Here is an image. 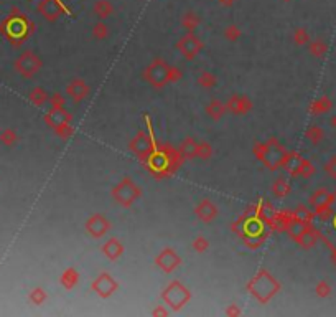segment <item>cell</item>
<instances>
[{
  "instance_id": "cell-1",
  "label": "cell",
  "mask_w": 336,
  "mask_h": 317,
  "mask_svg": "<svg viewBox=\"0 0 336 317\" xmlns=\"http://www.w3.org/2000/svg\"><path fill=\"white\" fill-rule=\"evenodd\" d=\"M245 289H248L252 294V298L259 301L260 304H267V302L280 291V283L277 281V278L271 274L265 268H260L256 274L251 278V281L245 284Z\"/></svg>"
},
{
  "instance_id": "cell-2",
  "label": "cell",
  "mask_w": 336,
  "mask_h": 317,
  "mask_svg": "<svg viewBox=\"0 0 336 317\" xmlns=\"http://www.w3.org/2000/svg\"><path fill=\"white\" fill-rule=\"evenodd\" d=\"M256 157L271 171H279L283 167V162L287 157V151L277 139H268L267 142L254 147Z\"/></svg>"
},
{
  "instance_id": "cell-3",
  "label": "cell",
  "mask_w": 336,
  "mask_h": 317,
  "mask_svg": "<svg viewBox=\"0 0 336 317\" xmlns=\"http://www.w3.org/2000/svg\"><path fill=\"white\" fill-rule=\"evenodd\" d=\"M112 200L119 203L124 208H129L142 197V188L133 182L130 177H124V179L117 183L110 192Z\"/></svg>"
},
{
  "instance_id": "cell-4",
  "label": "cell",
  "mask_w": 336,
  "mask_h": 317,
  "mask_svg": "<svg viewBox=\"0 0 336 317\" xmlns=\"http://www.w3.org/2000/svg\"><path fill=\"white\" fill-rule=\"evenodd\" d=\"M162 299L170 309L180 311V309H183L186 304H188V301L191 299V292L185 284H182L180 281H176L175 279V281H171L165 289H163Z\"/></svg>"
},
{
  "instance_id": "cell-5",
  "label": "cell",
  "mask_w": 336,
  "mask_h": 317,
  "mask_svg": "<svg viewBox=\"0 0 336 317\" xmlns=\"http://www.w3.org/2000/svg\"><path fill=\"white\" fill-rule=\"evenodd\" d=\"M44 122L63 139H68L73 134L71 128V114L64 108H51L50 113L44 116Z\"/></svg>"
},
{
  "instance_id": "cell-6",
  "label": "cell",
  "mask_w": 336,
  "mask_h": 317,
  "mask_svg": "<svg viewBox=\"0 0 336 317\" xmlns=\"http://www.w3.org/2000/svg\"><path fill=\"white\" fill-rule=\"evenodd\" d=\"M168 70L170 65H167L162 58H155L144 70V78L155 90H162L163 86L168 84Z\"/></svg>"
},
{
  "instance_id": "cell-7",
  "label": "cell",
  "mask_w": 336,
  "mask_h": 317,
  "mask_svg": "<svg viewBox=\"0 0 336 317\" xmlns=\"http://www.w3.org/2000/svg\"><path fill=\"white\" fill-rule=\"evenodd\" d=\"M32 30H33V24L28 22L25 15H21V13L9 17L5 24L2 25V32L9 35V38L12 36V38H17V40H21V38L25 40Z\"/></svg>"
},
{
  "instance_id": "cell-8",
  "label": "cell",
  "mask_w": 336,
  "mask_h": 317,
  "mask_svg": "<svg viewBox=\"0 0 336 317\" xmlns=\"http://www.w3.org/2000/svg\"><path fill=\"white\" fill-rule=\"evenodd\" d=\"M41 66L43 63L40 60V56L35 55L33 51H30V50L24 51V53L17 58V61H15V68H17V71L25 78H33L36 73L41 70Z\"/></svg>"
},
{
  "instance_id": "cell-9",
  "label": "cell",
  "mask_w": 336,
  "mask_h": 317,
  "mask_svg": "<svg viewBox=\"0 0 336 317\" xmlns=\"http://www.w3.org/2000/svg\"><path fill=\"white\" fill-rule=\"evenodd\" d=\"M176 48L185 56V60L190 61L199 53L201 50H203V41H201L193 32H188L185 36H182V38L178 40Z\"/></svg>"
},
{
  "instance_id": "cell-10",
  "label": "cell",
  "mask_w": 336,
  "mask_h": 317,
  "mask_svg": "<svg viewBox=\"0 0 336 317\" xmlns=\"http://www.w3.org/2000/svg\"><path fill=\"white\" fill-rule=\"evenodd\" d=\"M155 264L159 266L163 272H173L182 266V258L178 256V253L173 248H163L162 251L155 256Z\"/></svg>"
},
{
  "instance_id": "cell-11",
  "label": "cell",
  "mask_w": 336,
  "mask_h": 317,
  "mask_svg": "<svg viewBox=\"0 0 336 317\" xmlns=\"http://www.w3.org/2000/svg\"><path fill=\"white\" fill-rule=\"evenodd\" d=\"M38 12L43 15V18L47 22H56L59 17L66 13V15H71V12L66 9L63 2L59 0H40L38 2Z\"/></svg>"
},
{
  "instance_id": "cell-12",
  "label": "cell",
  "mask_w": 336,
  "mask_h": 317,
  "mask_svg": "<svg viewBox=\"0 0 336 317\" xmlns=\"http://www.w3.org/2000/svg\"><path fill=\"white\" fill-rule=\"evenodd\" d=\"M91 289L98 294L99 298L107 299L119 289V284H117L116 279L109 274V272H101V274L93 281Z\"/></svg>"
},
{
  "instance_id": "cell-13",
  "label": "cell",
  "mask_w": 336,
  "mask_h": 317,
  "mask_svg": "<svg viewBox=\"0 0 336 317\" xmlns=\"http://www.w3.org/2000/svg\"><path fill=\"white\" fill-rule=\"evenodd\" d=\"M109 230H110V222L102 215V213H93V215L86 220V231L91 235L94 240H101Z\"/></svg>"
},
{
  "instance_id": "cell-14",
  "label": "cell",
  "mask_w": 336,
  "mask_h": 317,
  "mask_svg": "<svg viewBox=\"0 0 336 317\" xmlns=\"http://www.w3.org/2000/svg\"><path fill=\"white\" fill-rule=\"evenodd\" d=\"M129 149H130L132 154H136V156L140 159V162H144V160H145V159L153 152V145H152V139H150V136L140 131L139 134L130 141Z\"/></svg>"
},
{
  "instance_id": "cell-15",
  "label": "cell",
  "mask_w": 336,
  "mask_h": 317,
  "mask_svg": "<svg viewBox=\"0 0 336 317\" xmlns=\"http://www.w3.org/2000/svg\"><path fill=\"white\" fill-rule=\"evenodd\" d=\"M228 111L233 113L236 116H242L245 113H249L252 109V101L244 94H233L226 102Z\"/></svg>"
},
{
  "instance_id": "cell-16",
  "label": "cell",
  "mask_w": 336,
  "mask_h": 317,
  "mask_svg": "<svg viewBox=\"0 0 336 317\" xmlns=\"http://www.w3.org/2000/svg\"><path fill=\"white\" fill-rule=\"evenodd\" d=\"M89 91H91V88H89L86 84V81L81 78L73 79L68 84V88H66V94L73 99V102H81L89 94Z\"/></svg>"
},
{
  "instance_id": "cell-17",
  "label": "cell",
  "mask_w": 336,
  "mask_h": 317,
  "mask_svg": "<svg viewBox=\"0 0 336 317\" xmlns=\"http://www.w3.org/2000/svg\"><path fill=\"white\" fill-rule=\"evenodd\" d=\"M195 213H196V217L201 220V222L210 223L216 217H218V206H216L210 198H203V200H201L195 208Z\"/></svg>"
},
{
  "instance_id": "cell-18",
  "label": "cell",
  "mask_w": 336,
  "mask_h": 317,
  "mask_svg": "<svg viewBox=\"0 0 336 317\" xmlns=\"http://www.w3.org/2000/svg\"><path fill=\"white\" fill-rule=\"evenodd\" d=\"M101 251H102V255L106 256L109 261H117L119 258L124 255V245L121 243V240L109 238V240L101 246Z\"/></svg>"
},
{
  "instance_id": "cell-19",
  "label": "cell",
  "mask_w": 336,
  "mask_h": 317,
  "mask_svg": "<svg viewBox=\"0 0 336 317\" xmlns=\"http://www.w3.org/2000/svg\"><path fill=\"white\" fill-rule=\"evenodd\" d=\"M334 194L328 192L326 188H318L315 194L310 197V205L313 208H320V206H326V205H331L334 202Z\"/></svg>"
},
{
  "instance_id": "cell-20",
  "label": "cell",
  "mask_w": 336,
  "mask_h": 317,
  "mask_svg": "<svg viewBox=\"0 0 336 317\" xmlns=\"http://www.w3.org/2000/svg\"><path fill=\"white\" fill-rule=\"evenodd\" d=\"M178 152H180V156L183 157V160L195 159L196 157V152H198V142L193 137H186L185 141L182 142Z\"/></svg>"
},
{
  "instance_id": "cell-21",
  "label": "cell",
  "mask_w": 336,
  "mask_h": 317,
  "mask_svg": "<svg viewBox=\"0 0 336 317\" xmlns=\"http://www.w3.org/2000/svg\"><path fill=\"white\" fill-rule=\"evenodd\" d=\"M228 113V106L226 102H222L219 99H213L206 108V114L211 117L213 121H219L221 117Z\"/></svg>"
},
{
  "instance_id": "cell-22",
  "label": "cell",
  "mask_w": 336,
  "mask_h": 317,
  "mask_svg": "<svg viewBox=\"0 0 336 317\" xmlns=\"http://www.w3.org/2000/svg\"><path fill=\"white\" fill-rule=\"evenodd\" d=\"M302 160H303V157H300V154L287 152V157H285V162H283L282 168H285L287 174H290V175H298V168H300Z\"/></svg>"
},
{
  "instance_id": "cell-23",
  "label": "cell",
  "mask_w": 336,
  "mask_h": 317,
  "mask_svg": "<svg viewBox=\"0 0 336 317\" xmlns=\"http://www.w3.org/2000/svg\"><path fill=\"white\" fill-rule=\"evenodd\" d=\"M318 238H320L318 231L310 225L307 230H305V233L302 235V237L297 240V243H298V245H300L303 249H310V248H313V246L317 245V240H318Z\"/></svg>"
},
{
  "instance_id": "cell-24",
  "label": "cell",
  "mask_w": 336,
  "mask_h": 317,
  "mask_svg": "<svg viewBox=\"0 0 336 317\" xmlns=\"http://www.w3.org/2000/svg\"><path fill=\"white\" fill-rule=\"evenodd\" d=\"M93 12L98 18L106 20L112 15V12H114V5H112L109 0H96L94 7H93Z\"/></svg>"
},
{
  "instance_id": "cell-25",
  "label": "cell",
  "mask_w": 336,
  "mask_h": 317,
  "mask_svg": "<svg viewBox=\"0 0 336 317\" xmlns=\"http://www.w3.org/2000/svg\"><path fill=\"white\" fill-rule=\"evenodd\" d=\"M331 108H333L331 99L328 98V96H322V98H318V99H315V101L311 102V106H310V113H311V114H315V116H320V114L328 113Z\"/></svg>"
},
{
  "instance_id": "cell-26",
  "label": "cell",
  "mask_w": 336,
  "mask_h": 317,
  "mask_svg": "<svg viewBox=\"0 0 336 317\" xmlns=\"http://www.w3.org/2000/svg\"><path fill=\"white\" fill-rule=\"evenodd\" d=\"M59 281H61V286L66 287V289H73L79 281V272L74 268H68L61 274V279H59Z\"/></svg>"
},
{
  "instance_id": "cell-27",
  "label": "cell",
  "mask_w": 336,
  "mask_h": 317,
  "mask_svg": "<svg viewBox=\"0 0 336 317\" xmlns=\"http://www.w3.org/2000/svg\"><path fill=\"white\" fill-rule=\"evenodd\" d=\"M272 194L277 195V197H287L290 194V183L287 182V179L283 177H279L277 180L272 183Z\"/></svg>"
},
{
  "instance_id": "cell-28",
  "label": "cell",
  "mask_w": 336,
  "mask_h": 317,
  "mask_svg": "<svg viewBox=\"0 0 336 317\" xmlns=\"http://www.w3.org/2000/svg\"><path fill=\"white\" fill-rule=\"evenodd\" d=\"M199 24H201L199 15H196V13H193V12H186L185 15L182 17V25H183L188 32H193L195 28H198Z\"/></svg>"
},
{
  "instance_id": "cell-29",
  "label": "cell",
  "mask_w": 336,
  "mask_h": 317,
  "mask_svg": "<svg viewBox=\"0 0 336 317\" xmlns=\"http://www.w3.org/2000/svg\"><path fill=\"white\" fill-rule=\"evenodd\" d=\"M308 51L313 55V56H317V58H322L323 55H326V51H328V45H326V41H323V40H313V41H310L308 43Z\"/></svg>"
},
{
  "instance_id": "cell-30",
  "label": "cell",
  "mask_w": 336,
  "mask_h": 317,
  "mask_svg": "<svg viewBox=\"0 0 336 317\" xmlns=\"http://www.w3.org/2000/svg\"><path fill=\"white\" fill-rule=\"evenodd\" d=\"M196 81H198V84L201 88H206V90H210V88L216 86V83H218V78H216L213 73H210V71H201Z\"/></svg>"
},
{
  "instance_id": "cell-31",
  "label": "cell",
  "mask_w": 336,
  "mask_h": 317,
  "mask_svg": "<svg viewBox=\"0 0 336 317\" xmlns=\"http://www.w3.org/2000/svg\"><path fill=\"white\" fill-rule=\"evenodd\" d=\"M50 96L48 93L43 90V88H35V90L32 91V94H30V101L33 102V104L36 106H43L44 102H48Z\"/></svg>"
},
{
  "instance_id": "cell-32",
  "label": "cell",
  "mask_w": 336,
  "mask_h": 317,
  "mask_svg": "<svg viewBox=\"0 0 336 317\" xmlns=\"http://www.w3.org/2000/svg\"><path fill=\"white\" fill-rule=\"evenodd\" d=\"M323 137H325V131L320 126H310L307 129V139L311 144H315V145L320 144L323 141Z\"/></svg>"
},
{
  "instance_id": "cell-33",
  "label": "cell",
  "mask_w": 336,
  "mask_h": 317,
  "mask_svg": "<svg viewBox=\"0 0 336 317\" xmlns=\"http://www.w3.org/2000/svg\"><path fill=\"white\" fill-rule=\"evenodd\" d=\"M294 217H295V220H300V222H303V223H311V220H313V217H315V213H313L311 210H308L307 206H298V208L294 212Z\"/></svg>"
},
{
  "instance_id": "cell-34",
  "label": "cell",
  "mask_w": 336,
  "mask_h": 317,
  "mask_svg": "<svg viewBox=\"0 0 336 317\" xmlns=\"http://www.w3.org/2000/svg\"><path fill=\"white\" fill-rule=\"evenodd\" d=\"M47 298H48V294L44 292L43 287H35V289L30 292V296H28L30 302L35 304V306H41L43 302L47 301Z\"/></svg>"
},
{
  "instance_id": "cell-35",
  "label": "cell",
  "mask_w": 336,
  "mask_h": 317,
  "mask_svg": "<svg viewBox=\"0 0 336 317\" xmlns=\"http://www.w3.org/2000/svg\"><path fill=\"white\" fill-rule=\"evenodd\" d=\"M315 172H317L315 165H313L310 160L303 159L302 164H300V168H298V175L303 177V179H310V177L315 175Z\"/></svg>"
},
{
  "instance_id": "cell-36",
  "label": "cell",
  "mask_w": 336,
  "mask_h": 317,
  "mask_svg": "<svg viewBox=\"0 0 336 317\" xmlns=\"http://www.w3.org/2000/svg\"><path fill=\"white\" fill-rule=\"evenodd\" d=\"M93 36L96 40H106L109 36V27L104 24V22H98L94 27H93Z\"/></svg>"
},
{
  "instance_id": "cell-37",
  "label": "cell",
  "mask_w": 336,
  "mask_h": 317,
  "mask_svg": "<svg viewBox=\"0 0 336 317\" xmlns=\"http://www.w3.org/2000/svg\"><path fill=\"white\" fill-rule=\"evenodd\" d=\"M213 156V147L211 144L208 142H198V152H196V157L201 160H210Z\"/></svg>"
},
{
  "instance_id": "cell-38",
  "label": "cell",
  "mask_w": 336,
  "mask_h": 317,
  "mask_svg": "<svg viewBox=\"0 0 336 317\" xmlns=\"http://www.w3.org/2000/svg\"><path fill=\"white\" fill-rule=\"evenodd\" d=\"M294 41L295 45H307V43H310V35L307 32V28H295L294 32Z\"/></svg>"
},
{
  "instance_id": "cell-39",
  "label": "cell",
  "mask_w": 336,
  "mask_h": 317,
  "mask_svg": "<svg viewBox=\"0 0 336 317\" xmlns=\"http://www.w3.org/2000/svg\"><path fill=\"white\" fill-rule=\"evenodd\" d=\"M191 248L195 249L196 253H199V255H203L208 248H210V241H208L205 237H198V238H195L193 240V243H191Z\"/></svg>"
},
{
  "instance_id": "cell-40",
  "label": "cell",
  "mask_w": 336,
  "mask_h": 317,
  "mask_svg": "<svg viewBox=\"0 0 336 317\" xmlns=\"http://www.w3.org/2000/svg\"><path fill=\"white\" fill-rule=\"evenodd\" d=\"M224 36H226V40H229V41H237L242 36V32H241V28L239 27L229 25L226 30H224Z\"/></svg>"
},
{
  "instance_id": "cell-41",
  "label": "cell",
  "mask_w": 336,
  "mask_h": 317,
  "mask_svg": "<svg viewBox=\"0 0 336 317\" xmlns=\"http://www.w3.org/2000/svg\"><path fill=\"white\" fill-rule=\"evenodd\" d=\"M0 141H2L5 145H13L15 142L18 141V137H17V132L15 131H12V129H5L2 134H0Z\"/></svg>"
},
{
  "instance_id": "cell-42",
  "label": "cell",
  "mask_w": 336,
  "mask_h": 317,
  "mask_svg": "<svg viewBox=\"0 0 336 317\" xmlns=\"http://www.w3.org/2000/svg\"><path fill=\"white\" fill-rule=\"evenodd\" d=\"M315 292H317L318 298H328L331 294V286L328 284L326 281H320L315 286Z\"/></svg>"
},
{
  "instance_id": "cell-43",
  "label": "cell",
  "mask_w": 336,
  "mask_h": 317,
  "mask_svg": "<svg viewBox=\"0 0 336 317\" xmlns=\"http://www.w3.org/2000/svg\"><path fill=\"white\" fill-rule=\"evenodd\" d=\"M323 171L328 174V177H331V179L336 180V156H333V157L328 159V162H326L325 167H323Z\"/></svg>"
},
{
  "instance_id": "cell-44",
  "label": "cell",
  "mask_w": 336,
  "mask_h": 317,
  "mask_svg": "<svg viewBox=\"0 0 336 317\" xmlns=\"http://www.w3.org/2000/svg\"><path fill=\"white\" fill-rule=\"evenodd\" d=\"M48 102H50L51 108H64V98H63V96L59 94V93L51 94L50 99H48Z\"/></svg>"
},
{
  "instance_id": "cell-45",
  "label": "cell",
  "mask_w": 336,
  "mask_h": 317,
  "mask_svg": "<svg viewBox=\"0 0 336 317\" xmlns=\"http://www.w3.org/2000/svg\"><path fill=\"white\" fill-rule=\"evenodd\" d=\"M182 76H183V73L180 70L175 68V66H170V70H168V83H178V81L182 79Z\"/></svg>"
},
{
  "instance_id": "cell-46",
  "label": "cell",
  "mask_w": 336,
  "mask_h": 317,
  "mask_svg": "<svg viewBox=\"0 0 336 317\" xmlns=\"http://www.w3.org/2000/svg\"><path fill=\"white\" fill-rule=\"evenodd\" d=\"M226 314L228 315H241V309H239L236 304H233V306H229L226 309Z\"/></svg>"
},
{
  "instance_id": "cell-47",
  "label": "cell",
  "mask_w": 336,
  "mask_h": 317,
  "mask_svg": "<svg viewBox=\"0 0 336 317\" xmlns=\"http://www.w3.org/2000/svg\"><path fill=\"white\" fill-rule=\"evenodd\" d=\"M152 315H168V311L163 306H159V307H155L153 311H152Z\"/></svg>"
},
{
  "instance_id": "cell-48",
  "label": "cell",
  "mask_w": 336,
  "mask_h": 317,
  "mask_svg": "<svg viewBox=\"0 0 336 317\" xmlns=\"http://www.w3.org/2000/svg\"><path fill=\"white\" fill-rule=\"evenodd\" d=\"M219 2H221V4H222L224 7H231V5H233V2H234V0H219Z\"/></svg>"
},
{
  "instance_id": "cell-49",
  "label": "cell",
  "mask_w": 336,
  "mask_h": 317,
  "mask_svg": "<svg viewBox=\"0 0 336 317\" xmlns=\"http://www.w3.org/2000/svg\"><path fill=\"white\" fill-rule=\"evenodd\" d=\"M331 128H333V129L336 131V114H334V116L331 117Z\"/></svg>"
},
{
  "instance_id": "cell-50",
  "label": "cell",
  "mask_w": 336,
  "mask_h": 317,
  "mask_svg": "<svg viewBox=\"0 0 336 317\" xmlns=\"http://www.w3.org/2000/svg\"><path fill=\"white\" fill-rule=\"evenodd\" d=\"M331 261H333V263L336 264V249H334V251L331 253Z\"/></svg>"
},
{
  "instance_id": "cell-51",
  "label": "cell",
  "mask_w": 336,
  "mask_h": 317,
  "mask_svg": "<svg viewBox=\"0 0 336 317\" xmlns=\"http://www.w3.org/2000/svg\"><path fill=\"white\" fill-rule=\"evenodd\" d=\"M285 2H290V0H285Z\"/></svg>"
}]
</instances>
